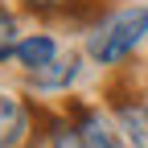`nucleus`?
<instances>
[{
	"label": "nucleus",
	"mask_w": 148,
	"mask_h": 148,
	"mask_svg": "<svg viewBox=\"0 0 148 148\" xmlns=\"http://www.w3.org/2000/svg\"><path fill=\"white\" fill-rule=\"evenodd\" d=\"M115 132H119L123 148H148V103H140V99L115 103Z\"/></svg>",
	"instance_id": "obj_2"
},
{
	"label": "nucleus",
	"mask_w": 148,
	"mask_h": 148,
	"mask_svg": "<svg viewBox=\"0 0 148 148\" xmlns=\"http://www.w3.org/2000/svg\"><path fill=\"white\" fill-rule=\"evenodd\" d=\"M78 132H82V140H86V148H123V140H119V132L111 127L103 115H95V111H86L82 115V123H78Z\"/></svg>",
	"instance_id": "obj_6"
},
{
	"label": "nucleus",
	"mask_w": 148,
	"mask_h": 148,
	"mask_svg": "<svg viewBox=\"0 0 148 148\" xmlns=\"http://www.w3.org/2000/svg\"><path fill=\"white\" fill-rule=\"evenodd\" d=\"M144 37H148V8L136 4V8H119V12H111L107 21H99L95 33L86 37V49H90L95 62L115 66V62H123L127 53L144 41Z\"/></svg>",
	"instance_id": "obj_1"
},
{
	"label": "nucleus",
	"mask_w": 148,
	"mask_h": 148,
	"mask_svg": "<svg viewBox=\"0 0 148 148\" xmlns=\"http://www.w3.org/2000/svg\"><path fill=\"white\" fill-rule=\"evenodd\" d=\"M58 53H62V49L53 45V37H45V33H33V37H25V41L16 45V53H12V58H16V62H21V66L33 74V70H41L45 62H53Z\"/></svg>",
	"instance_id": "obj_5"
},
{
	"label": "nucleus",
	"mask_w": 148,
	"mask_h": 148,
	"mask_svg": "<svg viewBox=\"0 0 148 148\" xmlns=\"http://www.w3.org/2000/svg\"><path fill=\"white\" fill-rule=\"evenodd\" d=\"M29 132V111L16 95H0V148H16Z\"/></svg>",
	"instance_id": "obj_3"
},
{
	"label": "nucleus",
	"mask_w": 148,
	"mask_h": 148,
	"mask_svg": "<svg viewBox=\"0 0 148 148\" xmlns=\"http://www.w3.org/2000/svg\"><path fill=\"white\" fill-rule=\"evenodd\" d=\"M29 8H37V12H53V8H70L74 0H25Z\"/></svg>",
	"instance_id": "obj_9"
},
{
	"label": "nucleus",
	"mask_w": 148,
	"mask_h": 148,
	"mask_svg": "<svg viewBox=\"0 0 148 148\" xmlns=\"http://www.w3.org/2000/svg\"><path fill=\"white\" fill-rule=\"evenodd\" d=\"M53 148H86V140H82V132H78V127L58 123V127H53Z\"/></svg>",
	"instance_id": "obj_8"
},
{
	"label": "nucleus",
	"mask_w": 148,
	"mask_h": 148,
	"mask_svg": "<svg viewBox=\"0 0 148 148\" xmlns=\"http://www.w3.org/2000/svg\"><path fill=\"white\" fill-rule=\"evenodd\" d=\"M29 78H33V86H41V90H62V86H70L74 78H78V58L62 49L53 62H45L41 70H33Z\"/></svg>",
	"instance_id": "obj_4"
},
{
	"label": "nucleus",
	"mask_w": 148,
	"mask_h": 148,
	"mask_svg": "<svg viewBox=\"0 0 148 148\" xmlns=\"http://www.w3.org/2000/svg\"><path fill=\"white\" fill-rule=\"evenodd\" d=\"M16 45H21V41H16V25H12V16L0 8V62H4V58H12V53H16Z\"/></svg>",
	"instance_id": "obj_7"
}]
</instances>
